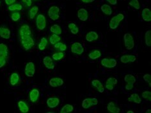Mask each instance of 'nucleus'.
Wrapping results in <instances>:
<instances>
[{
	"label": "nucleus",
	"instance_id": "49",
	"mask_svg": "<svg viewBox=\"0 0 151 113\" xmlns=\"http://www.w3.org/2000/svg\"><path fill=\"white\" fill-rule=\"evenodd\" d=\"M76 27V24L74 23H70L68 25V28L70 30L74 28V27Z\"/></svg>",
	"mask_w": 151,
	"mask_h": 113
},
{
	"label": "nucleus",
	"instance_id": "26",
	"mask_svg": "<svg viewBox=\"0 0 151 113\" xmlns=\"http://www.w3.org/2000/svg\"><path fill=\"white\" fill-rule=\"evenodd\" d=\"M107 109L110 112L112 113H118L120 112V109L118 107H117V106L116 105L115 103L113 101H111L109 103Z\"/></svg>",
	"mask_w": 151,
	"mask_h": 113
},
{
	"label": "nucleus",
	"instance_id": "47",
	"mask_svg": "<svg viewBox=\"0 0 151 113\" xmlns=\"http://www.w3.org/2000/svg\"><path fill=\"white\" fill-rule=\"evenodd\" d=\"M70 32L73 34H76L79 32V28L76 26L74 28L70 29Z\"/></svg>",
	"mask_w": 151,
	"mask_h": 113
},
{
	"label": "nucleus",
	"instance_id": "32",
	"mask_svg": "<svg viewBox=\"0 0 151 113\" xmlns=\"http://www.w3.org/2000/svg\"><path fill=\"white\" fill-rule=\"evenodd\" d=\"M101 56V53L98 50H95L93 51H91V52L88 54V57L91 60H96L98 59Z\"/></svg>",
	"mask_w": 151,
	"mask_h": 113
},
{
	"label": "nucleus",
	"instance_id": "33",
	"mask_svg": "<svg viewBox=\"0 0 151 113\" xmlns=\"http://www.w3.org/2000/svg\"><path fill=\"white\" fill-rule=\"evenodd\" d=\"M65 57V54L63 52H60V51H56L52 55V58L55 61H60L62 60Z\"/></svg>",
	"mask_w": 151,
	"mask_h": 113
},
{
	"label": "nucleus",
	"instance_id": "17",
	"mask_svg": "<svg viewBox=\"0 0 151 113\" xmlns=\"http://www.w3.org/2000/svg\"><path fill=\"white\" fill-rule=\"evenodd\" d=\"M78 18L82 22L87 21L88 18V13L84 8H81L78 11Z\"/></svg>",
	"mask_w": 151,
	"mask_h": 113
},
{
	"label": "nucleus",
	"instance_id": "40",
	"mask_svg": "<svg viewBox=\"0 0 151 113\" xmlns=\"http://www.w3.org/2000/svg\"><path fill=\"white\" fill-rule=\"evenodd\" d=\"M143 80L146 81L147 83H148L149 85H150V87L151 86V76L149 74H146L145 75H143Z\"/></svg>",
	"mask_w": 151,
	"mask_h": 113
},
{
	"label": "nucleus",
	"instance_id": "23",
	"mask_svg": "<svg viewBox=\"0 0 151 113\" xmlns=\"http://www.w3.org/2000/svg\"><path fill=\"white\" fill-rule=\"evenodd\" d=\"M9 56V48L5 43H0V57L6 58Z\"/></svg>",
	"mask_w": 151,
	"mask_h": 113
},
{
	"label": "nucleus",
	"instance_id": "45",
	"mask_svg": "<svg viewBox=\"0 0 151 113\" xmlns=\"http://www.w3.org/2000/svg\"><path fill=\"white\" fill-rule=\"evenodd\" d=\"M134 85L133 83H127V84L125 85V89L127 90V91H130L132 90V89L134 88Z\"/></svg>",
	"mask_w": 151,
	"mask_h": 113
},
{
	"label": "nucleus",
	"instance_id": "9",
	"mask_svg": "<svg viewBox=\"0 0 151 113\" xmlns=\"http://www.w3.org/2000/svg\"><path fill=\"white\" fill-rule=\"evenodd\" d=\"M35 65H34L32 61H29V62L26 64L25 67V74L27 77L31 78L34 76V74H35Z\"/></svg>",
	"mask_w": 151,
	"mask_h": 113
},
{
	"label": "nucleus",
	"instance_id": "18",
	"mask_svg": "<svg viewBox=\"0 0 151 113\" xmlns=\"http://www.w3.org/2000/svg\"><path fill=\"white\" fill-rule=\"evenodd\" d=\"M19 75L18 73L16 72H14L10 76V79H9V81H10V84L12 86H15V85H18V83L19 82Z\"/></svg>",
	"mask_w": 151,
	"mask_h": 113
},
{
	"label": "nucleus",
	"instance_id": "53",
	"mask_svg": "<svg viewBox=\"0 0 151 113\" xmlns=\"http://www.w3.org/2000/svg\"><path fill=\"white\" fill-rule=\"evenodd\" d=\"M32 1H37V0H32Z\"/></svg>",
	"mask_w": 151,
	"mask_h": 113
},
{
	"label": "nucleus",
	"instance_id": "2",
	"mask_svg": "<svg viewBox=\"0 0 151 113\" xmlns=\"http://www.w3.org/2000/svg\"><path fill=\"white\" fill-rule=\"evenodd\" d=\"M125 18V16L122 13H119L118 14L114 16L111 18V21L109 22V27L111 29H116L118 28V27L123 19Z\"/></svg>",
	"mask_w": 151,
	"mask_h": 113
},
{
	"label": "nucleus",
	"instance_id": "25",
	"mask_svg": "<svg viewBox=\"0 0 151 113\" xmlns=\"http://www.w3.org/2000/svg\"><path fill=\"white\" fill-rule=\"evenodd\" d=\"M48 43H49V41L45 37H43L40 39V42L37 45V48L40 50H44L46 49V48L48 46Z\"/></svg>",
	"mask_w": 151,
	"mask_h": 113
},
{
	"label": "nucleus",
	"instance_id": "20",
	"mask_svg": "<svg viewBox=\"0 0 151 113\" xmlns=\"http://www.w3.org/2000/svg\"><path fill=\"white\" fill-rule=\"evenodd\" d=\"M91 84L92 86L96 89L98 92H100V93H104V92L105 91V87L100 81L98 80H93L91 82Z\"/></svg>",
	"mask_w": 151,
	"mask_h": 113
},
{
	"label": "nucleus",
	"instance_id": "46",
	"mask_svg": "<svg viewBox=\"0 0 151 113\" xmlns=\"http://www.w3.org/2000/svg\"><path fill=\"white\" fill-rule=\"evenodd\" d=\"M4 1H5V4L8 6L14 4V3H16V0H4Z\"/></svg>",
	"mask_w": 151,
	"mask_h": 113
},
{
	"label": "nucleus",
	"instance_id": "11",
	"mask_svg": "<svg viewBox=\"0 0 151 113\" xmlns=\"http://www.w3.org/2000/svg\"><path fill=\"white\" fill-rule=\"evenodd\" d=\"M29 98L30 101L32 103H36L40 98V91L36 88L32 89L29 92Z\"/></svg>",
	"mask_w": 151,
	"mask_h": 113
},
{
	"label": "nucleus",
	"instance_id": "34",
	"mask_svg": "<svg viewBox=\"0 0 151 113\" xmlns=\"http://www.w3.org/2000/svg\"><path fill=\"white\" fill-rule=\"evenodd\" d=\"M124 81L126 83H131L134 84L136 81V79L135 76L131 74H126L124 77Z\"/></svg>",
	"mask_w": 151,
	"mask_h": 113
},
{
	"label": "nucleus",
	"instance_id": "35",
	"mask_svg": "<svg viewBox=\"0 0 151 113\" xmlns=\"http://www.w3.org/2000/svg\"><path fill=\"white\" fill-rule=\"evenodd\" d=\"M74 111V107L72 105L67 104L65 105L61 109L60 111V113H68Z\"/></svg>",
	"mask_w": 151,
	"mask_h": 113
},
{
	"label": "nucleus",
	"instance_id": "4",
	"mask_svg": "<svg viewBox=\"0 0 151 113\" xmlns=\"http://www.w3.org/2000/svg\"><path fill=\"white\" fill-rule=\"evenodd\" d=\"M47 25L45 16L42 14L37 15L36 19V25L39 30H43L46 28Z\"/></svg>",
	"mask_w": 151,
	"mask_h": 113
},
{
	"label": "nucleus",
	"instance_id": "6",
	"mask_svg": "<svg viewBox=\"0 0 151 113\" xmlns=\"http://www.w3.org/2000/svg\"><path fill=\"white\" fill-rule=\"evenodd\" d=\"M98 104V100L96 98H85L82 101L81 106L85 109H88L92 106L97 105Z\"/></svg>",
	"mask_w": 151,
	"mask_h": 113
},
{
	"label": "nucleus",
	"instance_id": "54",
	"mask_svg": "<svg viewBox=\"0 0 151 113\" xmlns=\"http://www.w3.org/2000/svg\"><path fill=\"white\" fill-rule=\"evenodd\" d=\"M0 5H1V1H0Z\"/></svg>",
	"mask_w": 151,
	"mask_h": 113
},
{
	"label": "nucleus",
	"instance_id": "43",
	"mask_svg": "<svg viewBox=\"0 0 151 113\" xmlns=\"http://www.w3.org/2000/svg\"><path fill=\"white\" fill-rule=\"evenodd\" d=\"M6 63V58L3 57H0V68L4 67Z\"/></svg>",
	"mask_w": 151,
	"mask_h": 113
},
{
	"label": "nucleus",
	"instance_id": "13",
	"mask_svg": "<svg viewBox=\"0 0 151 113\" xmlns=\"http://www.w3.org/2000/svg\"><path fill=\"white\" fill-rule=\"evenodd\" d=\"M64 83L63 80L59 77H54L49 80V85L52 87H58L62 86Z\"/></svg>",
	"mask_w": 151,
	"mask_h": 113
},
{
	"label": "nucleus",
	"instance_id": "42",
	"mask_svg": "<svg viewBox=\"0 0 151 113\" xmlns=\"http://www.w3.org/2000/svg\"><path fill=\"white\" fill-rule=\"evenodd\" d=\"M22 2L26 7H31L32 5V0H22Z\"/></svg>",
	"mask_w": 151,
	"mask_h": 113
},
{
	"label": "nucleus",
	"instance_id": "7",
	"mask_svg": "<svg viewBox=\"0 0 151 113\" xmlns=\"http://www.w3.org/2000/svg\"><path fill=\"white\" fill-rule=\"evenodd\" d=\"M101 65L104 67L112 68L117 65V61L114 58H104L101 61Z\"/></svg>",
	"mask_w": 151,
	"mask_h": 113
},
{
	"label": "nucleus",
	"instance_id": "16",
	"mask_svg": "<svg viewBox=\"0 0 151 113\" xmlns=\"http://www.w3.org/2000/svg\"><path fill=\"white\" fill-rule=\"evenodd\" d=\"M11 36V30L4 27H0V37L3 39L9 40Z\"/></svg>",
	"mask_w": 151,
	"mask_h": 113
},
{
	"label": "nucleus",
	"instance_id": "37",
	"mask_svg": "<svg viewBox=\"0 0 151 113\" xmlns=\"http://www.w3.org/2000/svg\"><path fill=\"white\" fill-rule=\"evenodd\" d=\"M10 16H11V18L13 22H18L19 20L21 19L22 15L21 14H20L19 11H15V12H12Z\"/></svg>",
	"mask_w": 151,
	"mask_h": 113
},
{
	"label": "nucleus",
	"instance_id": "51",
	"mask_svg": "<svg viewBox=\"0 0 151 113\" xmlns=\"http://www.w3.org/2000/svg\"><path fill=\"white\" fill-rule=\"evenodd\" d=\"M145 112H146V113H150V112H151V110H150V109H148V110L146 111Z\"/></svg>",
	"mask_w": 151,
	"mask_h": 113
},
{
	"label": "nucleus",
	"instance_id": "29",
	"mask_svg": "<svg viewBox=\"0 0 151 113\" xmlns=\"http://www.w3.org/2000/svg\"><path fill=\"white\" fill-rule=\"evenodd\" d=\"M129 102H134L137 104H139L142 102V98H140L138 94L137 93H133L131 94L129 98Z\"/></svg>",
	"mask_w": 151,
	"mask_h": 113
},
{
	"label": "nucleus",
	"instance_id": "22",
	"mask_svg": "<svg viewBox=\"0 0 151 113\" xmlns=\"http://www.w3.org/2000/svg\"><path fill=\"white\" fill-rule=\"evenodd\" d=\"M39 12V7L37 6H32L29 10L28 16L30 19H34L36 18Z\"/></svg>",
	"mask_w": 151,
	"mask_h": 113
},
{
	"label": "nucleus",
	"instance_id": "1",
	"mask_svg": "<svg viewBox=\"0 0 151 113\" xmlns=\"http://www.w3.org/2000/svg\"><path fill=\"white\" fill-rule=\"evenodd\" d=\"M19 40L22 47L25 50L32 49L35 45V41L32 36H23L19 37Z\"/></svg>",
	"mask_w": 151,
	"mask_h": 113
},
{
	"label": "nucleus",
	"instance_id": "21",
	"mask_svg": "<svg viewBox=\"0 0 151 113\" xmlns=\"http://www.w3.org/2000/svg\"><path fill=\"white\" fill-rule=\"evenodd\" d=\"M19 111L22 113H27L29 111V106L25 101L20 100L18 103Z\"/></svg>",
	"mask_w": 151,
	"mask_h": 113
},
{
	"label": "nucleus",
	"instance_id": "36",
	"mask_svg": "<svg viewBox=\"0 0 151 113\" xmlns=\"http://www.w3.org/2000/svg\"><path fill=\"white\" fill-rule=\"evenodd\" d=\"M145 42L147 47H151V30H147L145 33Z\"/></svg>",
	"mask_w": 151,
	"mask_h": 113
},
{
	"label": "nucleus",
	"instance_id": "30",
	"mask_svg": "<svg viewBox=\"0 0 151 113\" xmlns=\"http://www.w3.org/2000/svg\"><path fill=\"white\" fill-rule=\"evenodd\" d=\"M101 11L102 12L105 14V15L110 16L112 14V9L111 8V6L107 5V4H104L101 5Z\"/></svg>",
	"mask_w": 151,
	"mask_h": 113
},
{
	"label": "nucleus",
	"instance_id": "14",
	"mask_svg": "<svg viewBox=\"0 0 151 113\" xmlns=\"http://www.w3.org/2000/svg\"><path fill=\"white\" fill-rule=\"evenodd\" d=\"M43 63L44 64L45 67L47 69L49 70H53L55 68V65L53 61V59L51 57L47 56L44 57L43 60Z\"/></svg>",
	"mask_w": 151,
	"mask_h": 113
},
{
	"label": "nucleus",
	"instance_id": "19",
	"mask_svg": "<svg viewBox=\"0 0 151 113\" xmlns=\"http://www.w3.org/2000/svg\"><path fill=\"white\" fill-rule=\"evenodd\" d=\"M99 37L98 34L95 31H90L87 33L85 35V40L88 42H92L94 41H96Z\"/></svg>",
	"mask_w": 151,
	"mask_h": 113
},
{
	"label": "nucleus",
	"instance_id": "12",
	"mask_svg": "<svg viewBox=\"0 0 151 113\" xmlns=\"http://www.w3.org/2000/svg\"><path fill=\"white\" fill-rule=\"evenodd\" d=\"M60 103V99L57 97H51L47 99V105L50 109H54L59 105Z\"/></svg>",
	"mask_w": 151,
	"mask_h": 113
},
{
	"label": "nucleus",
	"instance_id": "8",
	"mask_svg": "<svg viewBox=\"0 0 151 113\" xmlns=\"http://www.w3.org/2000/svg\"><path fill=\"white\" fill-rule=\"evenodd\" d=\"M70 50L73 54L81 55L84 53V48L81 43L75 42L71 45Z\"/></svg>",
	"mask_w": 151,
	"mask_h": 113
},
{
	"label": "nucleus",
	"instance_id": "52",
	"mask_svg": "<svg viewBox=\"0 0 151 113\" xmlns=\"http://www.w3.org/2000/svg\"><path fill=\"white\" fill-rule=\"evenodd\" d=\"M127 113H134V111H127Z\"/></svg>",
	"mask_w": 151,
	"mask_h": 113
},
{
	"label": "nucleus",
	"instance_id": "3",
	"mask_svg": "<svg viewBox=\"0 0 151 113\" xmlns=\"http://www.w3.org/2000/svg\"><path fill=\"white\" fill-rule=\"evenodd\" d=\"M123 40H124L125 47L127 50H130L134 49L135 45L134 40L133 36L130 33H125L123 36Z\"/></svg>",
	"mask_w": 151,
	"mask_h": 113
},
{
	"label": "nucleus",
	"instance_id": "48",
	"mask_svg": "<svg viewBox=\"0 0 151 113\" xmlns=\"http://www.w3.org/2000/svg\"><path fill=\"white\" fill-rule=\"evenodd\" d=\"M106 1L112 5H116L118 3V0H106Z\"/></svg>",
	"mask_w": 151,
	"mask_h": 113
},
{
	"label": "nucleus",
	"instance_id": "27",
	"mask_svg": "<svg viewBox=\"0 0 151 113\" xmlns=\"http://www.w3.org/2000/svg\"><path fill=\"white\" fill-rule=\"evenodd\" d=\"M23 9V5L19 3H15L14 4L9 5L8 10L10 12H15V11H20Z\"/></svg>",
	"mask_w": 151,
	"mask_h": 113
},
{
	"label": "nucleus",
	"instance_id": "31",
	"mask_svg": "<svg viewBox=\"0 0 151 113\" xmlns=\"http://www.w3.org/2000/svg\"><path fill=\"white\" fill-rule=\"evenodd\" d=\"M50 30L52 34H58V35L60 36L62 34V29H61V27L59 25H58V24H54V25H53L50 27Z\"/></svg>",
	"mask_w": 151,
	"mask_h": 113
},
{
	"label": "nucleus",
	"instance_id": "5",
	"mask_svg": "<svg viewBox=\"0 0 151 113\" xmlns=\"http://www.w3.org/2000/svg\"><path fill=\"white\" fill-rule=\"evenodd\" d=\"M60 10L58 6H52L49 8L48 11V16L51 19L56 21L60 18Z\"/></svg>",
	"mask_w": 151,
	"mask_h": 113
},
{
	"label": "nucleus",
	"instance_id": "10",
	"mask_svg": "<svg viewBox=\"0 0 151 113\" xmlns=\"http://www.w3.org/2000/svg\"><path fill=\"white\" fill-rule=\"evenodd\" d=\"M19 37L23 36H32V30L27 24H23L19 28L18 30Z\"/></svg>",
	"mask_w": 151,
	"mask_h": 113
},
{
	"label": "nucleus",
	"instance_id": "15",
	"mask_svg": "<svg viewBox=\"0 0 151 113\" xmlns=\"http://www.w3.org/2000/svg\"><path fill=\"white\" fill-rule=\"evenodd\" d=\"M120 60L124 64L133 63L136 60V56L135 55H132V54H125L121 57Z\"/></svg>",
	"mask_w": 151,
	"mask_h": 113
},
{
	"label": "nucleus",
	"instance_id": "38",
	"mask_svg": "<svg viewBox=\"0 0 151 113\" xmlns=\"http://www.w3.org/2000/svg\"><path fill=\"white\" fill-rule=\"evenodd\" d=\"M129 5L132 6L136 10H139L140 9V4L138 0H131L129 2Z\"/></svg>",
	"mask_w": 151,
	"mask_h": 113
},
{
	"label": "nucleus",
	"instance_id": "41",
	"mask_svg": "<svg viewBox=\"0 0 151 113\" xmlns=\"http://www.w3.org/2000/svg\"><path fill=\"white\" fill-rule=\"evenodd\" d=\"M106 82L111 83L113 85H116L118 83V80L115 78H109L107 81H106Z\"/></svg>",
	"mask_w": 151,
	"mask_h": 113
},
{
	"label": "nucleus",
	"instance_id": "44",
	"mask_svg": "<svg viewBox=\"0 0 151 113\" xmlns=\"http://www.w3.org/2000/svg\"><path fill=\"white\" fill-rule=\"evenodd\" d=\"M114 85H112V84H111V83H107V82H106V83H105V88L107 89H108L109 91H112V90H114Z\"/></svg>",
	"mask_w": 151,
	"mask_h": 113
},
{
	"label": "nucleus",
	"instance_id": "28",
	"mask_svg": "<svg viewBox=\"0 0 151 113\" xmlns=\"http://www.w3.org/2000/svg\"><path fill=\"white\" fill-rule=\"evenodd\" d=\"M61 37H60V36L55 34H52L51 35H50L49 38V41L51 45H54V44L57 43L58 42H61Z\"/></svg>",
	"mask_w": 151,
	"mask_h": 113
},
{
	"label": "nucleus",
	"instance_id": "50",
	"mask_svg": "<svg viewBox=\"0 0 151 113\" xmlns=\"http://www.w3.org/2000/svg\"><path fill=\"white\" fill-rule=\"evenodd\" d=\"M81 1L82 2H83V3H92V2H93V1H95V0H81Z\"/></svg>",
	"mask_w": 151,
	"mask_h": 113
},
{
	"label": "nucleus",
	"instance_id": "39",
	"mask_svg": "<svg viewBox=\"0 0 151 113\" xmlns=\"http://www.w3.org/2000/svg\"><path fill=\"white\" fill-rule=\"evenodd\" d=\"M142 98L145 99V100H147L149 101H150V98H151V92L150 91H146L142 92Z\"/></svg>",
	"mask_w": 151,
	"mask_h": 113
},
{
	"label": "nucleus",
	"instance_id": "24",
	"mask_svg": "<svg viewBox=\"0 0 151 113\" xmlns=\"http://www.w3.org/2000/svg\"><path fill=\"white\" fill-rule=\"evenodd\" d=\"M142 16L144 21L150 22L151 21V11L148 8L143 9L142 12Z\"/></svg>",
	"mask_w": 151,
	"mask_h": 113
}]
</instances>
